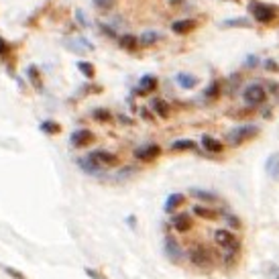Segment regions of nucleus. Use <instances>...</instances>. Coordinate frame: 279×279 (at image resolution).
Masks as SVG:
<instances>
[{
	"label": "nucleus",
	"instance_id": "obj_1",
	"mask_svg": "<svg viewBox=\"0 0 279 279\" xmlns=\"http://www.w3.org/2000/svg\"><path fill=\"white\" fill-rule=\"evenodd\" d=\"M249 12H251L253 19H255L257 23H261V25H269V23H273L277 16H279V8H277V6L259 2V0H251Z\"/></svg>",
	"mask_w": 279,
	"mask_h": 279
},
{
	"label": "nucleus",
	"instance_id": "obj_2",
	"mask_svg": "<svg viewBox=\"0 0 279 279\" xmlns=\"http://www.w3.org/2000/svg\"><path fill=\"white\" fill-rule=\"evenodd\" d=\"M257 135H259V126H255V124H240V126H237L233 130H228L226 141L231 143L233 147H240L244 143L253 141Z\"/></svg>",
	"mask_w": 279,
	"mask_h": 279
},
{
	"label": "nucleus",
	"instance_id": "obj_3",
	"mask_svg": "<svg viewBox=\"0 0 279 279\" xmlns=\"http://www.w3.org/2000/svg\"><path fill=\"white\" fill-rule=\"evenodd\" d=\"M188 259L190 263L194 267H210L212 265V259H214V255H212V251L208 247H204V244H194V247L188 251Z\"/></svg>",
	"mask_w": 279,
	"mask_h": 279
},
{
	"label": "nucleus",
	"instance_id": "obj_4",
	"mask_svg": "<svg viewBox=\"0 0 279 279\" xmlns=\"http://www.w3.org/2000/svg\"><path fill=\"white\" fill-rule=\"evenodd\" d=\"M214 242L226 251H239L240 249L239 237L233 231H228V228H218V231L214 233Z\"/></svg>",
	"mask_w": 279,
	"mask_h": 279
},
{
	"label": "nucleus",
	"instance_id": "obj_5",
	"mask_svg": "<svg viewBox=\"0 0 279 279\" xmlns=\"http://www.w3.org/2000/svg\"><path fill=\"white\" fill-rule=\"evenodd\" d=\"M242 98H244V102H247L249 106H261V104H265L267 102V92L263 86H259V84H251L244 88L242 92Z\"/></svg>",
	"mask_w": 279,
	"mask_h": 279
},
{
	"label": "nucleus",
	"instance_id": "obj_6",
	"mask_svg": "<svg viewBox=\"0 0 279 279\" xmlns=\"http://www.w3.org/2000/svg\"><path fill=\"white\" fill-rule=\"evenodd\" d=\"M163 251H165V255H167V259L171 261V263H179L182 257H184L182 244H179V240L173 235H167L165 239H163Z\"/></svg>",
	"mask_w": 279,
	"mask_h": 279
},
{
	"label": "nucleus",
	"instance_id": "obj_7",
	"mask_svg": "<svg viewBox=\"0 0 279 279\" xmlns=\"http://www.w3.org/2000/svg\"><path fill=\"white\" fill-rule=\"evenodd\" d=\"M90 161H94L96 165H100V167H114V165H119V157L110 153V151H104V149H98V151H92L88 155Z\"/></svg>",
	"mask_w": 279,
	"mask_h": 279
},
{
	"label": "nucleus",
	"instance_id": "obj_8",
	"mask_svg": "<svg viewBox=\"0 0 279 279\" xmlns=\"http://www.w3.org/2000/svg\"><path fill=\"white\" fill-rule=\"evenodd\" d=\"M94 139H96L94 133H92V130H88V128H78V130H74V133L70 135V143H72V147H76V149H81V147L92 145Z\"/></svg>",
	"mask_w": 279,
	"mask_h": 279
},
{
	"label": "nucleus",
	"instance_id": "obj_9",
	"mask_svg": "<svg viewBox=\"0 0 279 279\" xmlns=\"http://www.w3.org/2000/svg\"><path fill=\"white\" fill-rule=\"evenodd\" d=\"M159 155H161V147H159L157 143L143 145V147H139V149H135V157H137L139 161H145V163L155 161Z\"/></svg>",
	"mask_w": 279,
	"mask_h": 279
},
{
	"label": "nucleus",
	"instance_id": "obj_10",
	"mask_svg": "<svg viewBox=\"0 0 279 279\" xmlns=\"http://www.w3.org/2000/svg\"><path fill=\"white\" fill-rule=\"evenodd\" d=\"M171 226L175 228L177 233H190L192 226H194V222H192V216L188 214V212H179V214H173Z\"/></svg>",
	"mask_w": 279,
	"mask_h": 279
},
{
	"label": "nucleus",
	"instance_id": "obj_11",
	"mask_svg": "<svg viewBox=\"0 0 279 279\" xmlns=\"http://www.w3.org/2000/svg\"><path fill=\"white\" fill-rule=\"evenodd\" d=\"M186 202V196L184 194H169L167 200H165V206H163V210L167 212V214H175L179 206H184Z\"/></svg>",
	"mask_w": 279,
	"mask_h": 279
},
{
	"label": "nucleus",
	"instance_id": "obj_12",
	"mask_svg": "<svg viewBox=\"0 0 279 279\" xmlns=\"http://www.w3.org/2000/svg\"><path fill=\"white\" fill-rule=\"evenodd\" d=\"M196 27H198V23H196L194 19H182V21H175L171 25V31L175 33V35H188V33H192Z\"/></svg>",
	"mask_w": 279,
	"mask_h": 279
},
{
	"label": "nucleus",
	"instance_id": "obj_13",
	"mask_svg": "<svg viewBox=\"0 0 279 279\" xmlns=\"http://www.w3.org/2000/svg\"><path fill=\"white\" fill-rule=\"evenodd\" d=\"M155 88H157V78L155 76H143L141 81H139V86H137V94L147 96V94H151Z\"/></svg>",
	"mask_w": 279,
	"mask_h": 279
},
{
	"label": "nucleus",
	"instance_id": "obj_14",
	"mask_svg": "<svg viewBox=\"0 0 279 279\" xmlns=\"http://www.w3.org/2000/svg\"><path fill=\"white\" fill-rule=\"evenodd\" d=\"M151 106H153V112L157 114L159 119H169L171 117V108H169V104L165 100H163V98H153Z\"/></svg>",
	"mask_w": 279,
	"mask_h": 279
},
{
	"label": "nucleus",
	"instance_id": "obj_15",
	"mask_svg": "<svg viewBox=\"0 0 279 279\" xmlns=\"http://www.w3.org/2000/svg\"><path fill=\"white\" fill-rule=\"evenodd\" d=\"M202 147H204L208 153H222V151H224V145H222L218 139L210 137V135H204V137H202Z\"/></svg>",
	"mask_w": 279,
	"mask_h": 279
},
{
	"label": "nucleus",
	"instance_id": "obj_16",
	"mask_svg": "<svg viewBox=\"0 0 279 279\" xmlns=\"http://www.w3.org/2000/svg\"><path fill=\"white\" fill-rule=\"evenodd\" d=\"M119 45H120V49H124V51H137L139 39L135 35H130V33H124V35L119 37Z\"/></svg>",
	"mask_w": 279,
	"mask_h": 279
},
{
	"label": "nucleus",
	"instance_id": "obj_17",
	"mask_svg": "<svg viewBox=\"0 0 279 279\" xmlns=\"http://www.w3.org/2000/svg\"><path fill=\"white\" fill-rule=\"evenodd\" d=\"M175 81L179 86H182L184 90H194L196 86H198V78L192 76V74H177L175 76Z\"/></svg>",
	"mask_w": 279,
	"mask_h": 279
},
{
	"label": "nucleus",
	"instance_id": "obj_18",
	"mask_svg": "<svg viewBox=\"0 0 279 279\" xmlns=\"http://www.w3.org/2000/svg\"><path fill=\"white\" fill-rule=\"evenodd\" d=\"M192 212H194V214L196 216H200V218H204V220H216L220 214H218V212L216 210H212V208H206V206H194L192 208Z\"/></svg>",
	"mask_w": 279,
	"mask_h": 279
},
{
	"label": "nucleus",
	"instance_id": "obj_19",
	"mask_svg": "<svg viewBox=\"0 0 279 279\" xmlns=\"http://www.w3.org/2000/svg\"><path fill=\"white\" fill-rule=\"evenodd\" d=\"M78 163H80V167L84 169L86 173H90V175H102V167H100V165H96V163L90 161L88 157H86V159H80Z\"/></svg>",
	"mask_w": 279,
	"mask_h": 279
},
{
	"label": "nucleus",
	"instance_id": "obj_20",
	"mask_svg": "<svg viewBox=\"0 0 279 279\" xmlns=\"http://www.w3.org/2000/svg\"><path fill=\"white\" fill-rule=\"evenodd\" d=\"M159 39H161V35H159L157 31H145L143 35H141V39H139V45L149 47V45H155Z\"/></svg>",
	"mask_w": 279,
	"mask_h": 279
},
{
	"label": "nucleus",
	"instance_id": "obj_21",
	"mask_svg": "<svg viewBox=\"0 0 279 279\" xmlns=\"http://www.w3.org/2000/svg\"><path fill=\"white\" fill-rule=\"evenodd\" d=\"M171 151H192L196 149V143L190 141V139H179V141H173L171 147H169Z\"/></svg>",
	"mask_w": 279,
	"mask_h": 279
},
{
	"label": "nucleus",
	"instance_id": "obj_22",
	"mask_svg": "<svg viewBox=\"0 0 279 279\" xmlns=\"http://www.w3.org/2000/svg\"><path fill=\"white\" fill-rule=\"evenodd\" d=\"M190 194L194 196V198L204 200V202H214V200H216V194H212V192H208V190H200V188H192Z\"/></svg>",
	"mask_w": 279,
	"mask_h": 279
},
{
	"label": "nucleus",
	"instance_id": "obj_23",
	"mask_svg": "<svg viewBox=\"0 0 279 279\" xmlns=\"http://www.w3.org/2000/svg\"><path fill=\"white\" fill-rule=\"evenodd\" d=\"M204 96L208 98V100H216V98H220V81H218V80L210 81V86L206 88Z\"/></svg>",
	"mask_w": 279,
	"mask_h": 279
},
{
	"label": "nucleus",
	"instance_id": "obj_24",
	"mask_svg": "<svg viewBox=\"0 0 279 279\" xmlns=\"http://www.w3.org/2000/svg\"><path fill=\"white\" fill-rule=\"evenodd\" d=\"M92 119L98 120V122H110V120H112V114H110V110H106V108H96V110L92 112Z\"/></svg>",
	"mask_w": 279,
	"mask_h": 279
},
{
	"label": "nucleus",
	"instance_id": "obj_25",
	"mask_svg": "<svg viewBox=\"0 0 279 279\" xmlns=\"http://www.w3.org/2000/svg\"><path fill=\"white\" fill-rule=\"evenodd\" d=\"M78 70L84 74L88 80H92V78L96 76V70H94V65H92L90 61H78Z\"/></svg>",
	"mask_w": 279,
	"mask_h": 279
},
{
	"label": "nucleus",
	"instance_id": "obj_26",
	"mask_svg": "<svg viewBox=\"0 0 279 279\" xmlns=\"http://www.w3.org/2000/svg\"><path fill=\"white\" fill-rule=\"evenodd\" d=\"M222 27H226V29H231V27H244V29H249V27H253V23L249 19H233V21H224Z\"/></svg>",
	"mask_w": 279,
	"mask_h": 279
},
{
	"label": "nucleus",
	"instance_id": "obj_27",
	"mask_svg": "<svg viewBox=\"0 0 279 279\" xmlns=\"http://www.w3.org/2000/svg\"><path fill=\"white\" fill-rule=\"evenodd\" d=\"M41 130L47 133V135H55V133L61 130V126L57 122H53V120H45V122H41Z\"/></svg>",
	"mask_w": 279,
	"mask_h": 279
},
{
	"label": "nucleus",
	"instance_id": "obj_28",
	"mask_svg": "<svg viewBox=\"0 0 279 279\" xmlns=\"http://www.w3.org/2000/svg\"><path fill=\"white\" fill-rule=\"evenodd\" d=\"M94 4L100 10H110L114 4H117V0H94Z\"/></svg>",
	"mask_w": 279,
	"mask_h": 279
},
{
	"label": "nucleus",
	"instance_id": "obj_29",
	"mask_svg": "<svg viewBox=\"0 0 279 279\" xmlns=\"http://www.w3.org/2000/svg\"><path fill=\"white\" fill-rule=\"evenodd\" d=\"M226 222H228V226L233 228V231H240V220L237 218V216H233V214H226Z\"/></svg>",
	"mask_w": 279,
	"mask_h": 279
},
{
	"label": "nucleus",
	"instance_id": "obj_30",
	"mask_svg": "<svg viewBox=\"0 0 279 279\" xmlns=\"http://www.w3.org/2000/svg\"><path fill=\"white\" fill-rule=\"evenodd\" d=\"M2 269H4V271H6V273L12 277V279H25V275H23L21 271H16V269H12V267H8V265H6V267L2 265Z\"/></svg>",
	"mask_w": 279,
	"mask_h": 279
},
{
	"label": "nucleus",
	"instance_id": "obj_31",
	"mask_svg": "<svg viewBox=\"0 0 279 279\" xmlns=\"http://www.w3.org/2000/svg\"><path fill=\"white\" fill-rule=\"evenodd\" d=\"M265 70L267 72H279V63L275 59H267L265 61Z\"/></svg>",
	"mask_w": 279,
	"mask_h": 279
},
{
	"label": "nucleus",
	"instance_id": "obj_32",
	"mask_svg": "<svg viewBox=\"0 0 279 279\" xmlns=\"http://www.w3.org/2000/svg\"><path fill=\"white\" fill-rule=\"evenodd\" d=\"M8 51H10V45H8V43H6L2 37H0V57H4Z\"/></svg>",
	"mask_w": 279,
	"mask_h": 279
},
{
	"label": "nucleus",
	"instance_id": "obj_33",
	"mask_svg": "<svg viewBox=\"0 0 279 279\" xmlns=\"http://www.w3.org/2000/svg\"><path fill=\"white\" fill-rule=\"evenodd\" d=\"M86 275L90 277V279H104L100 273H98L96 269H90V267H86Z\"/></svg>",
	"mask_w": 279,
	"mask_h": 279
},
{
	"label": "nucleus",
	"instance_id": "obj_34",
	"mask_svg": "<svg viewBox=\"0 0 279 279\" xmlns=\"http://www.w3.org/2000/svg\"><path fill=\"white\" fill-rule=\"evenodd\" d=\"M29 76L33 78V84H35V86H41V84H39V74L35 72V68H31V70H29Z\"/></svg>",
	"mask_w": 279,
	"mask_h": 279
},
{
	"label": "nucleus",
	"instance_id": "obj_35",
	"mask_svg": "<svg viewBox=\"0 0 279 279\" xmlns=\"http://www.w3.org/2000/svg\"><path fill=\"white\" fill-rule=\"evenodd\" d=\"M100 29L106 33L108 37H117V33H114V29H110V27H106V25H100Z\"/></svg>",
	"mask_w": 279,
	"mask_h": 279
},
{
	"label": "nucleus",
	"instance_id": "obj_36",
	"mask_svg": "<svg viewBox=\"0 0 279 279\" xmlns=\"http://www.w3.org/2000/svg\"><path fill=\"white\" fill-rule=\"evenodd\" d=\"M141 117H143L145 120H151V112L147 110V108H141Z\"/></svg>",
	"mask_w": 279,
	"mask_h": 279
},
{
	"label": "nucleus",
	"instance_id": "obj_37",
	"mask_svg": "<svg viewBox=\"0 0 279 279\" xmlns=\"http://www.w3.org/2000/svg\"><path fill=\"white\" fill-rule=\"evenodd\" d=\"M169 2H171L173 6H177V4H182V2H184V0H169Z\"/></svg>",
	"mask_w": 279,
	"mask_h": 279
}]
</instances>
